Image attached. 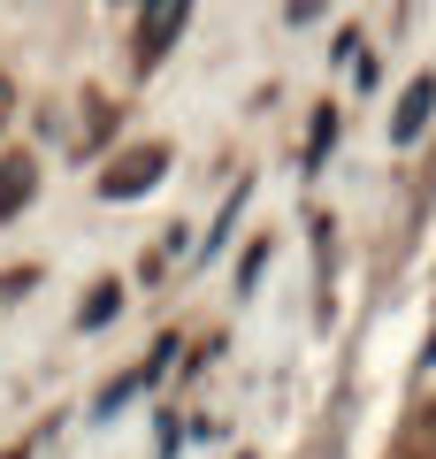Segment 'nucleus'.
<instances>
[{
    "instance_id": "1",
    "label": "nucleus",
    "mask_w": 436,
    "mask_h": 459,
    "mask_svg": "<svg viewBox=\"0 0 436 459\" xmlns=\"http://www.w3.org/2000/svg\"><path fill=\"white\" fill-rule=\"evenodd\" d=\"M184 16H192V0H145V16H138V62H161V54L177 47Z\"/></svg>"
},
{
    "instance_id": "2",
    "label": "nucleus",
    "mask_w": 436,
    "mask_h": 459,
    "mask_svg": "<svg viewBox=\"0 0 436 459\" xmlns=\"http://www.w3.org/2000/svg\"><path fill=\"white\" fill-rule=\"evenodd\" d=\"M169 169V153L161 146H138V153H123V161L108 169V177H100V199H130V192H145V184L161 177Z\"/></svg>"
},
{
    "instance_id": "3",
    "label": "nucleus",
    "mask_w": 436,
    "mask_h": 459,
    "mask_svg": "<svg viewBox=\"0 0 436 459\" xmlns=\"http://www.w3.org/2000/svg\"><path fill=\"white\" fill-rule=\"evenodd\" d=\"M429 115H436V77H414L405 100H398V115H390V146H414Z\"/></svg>"
},
{
    "instance_id": "4",
    "label": "nucleus",
    "mask_w": 436,
    "mask_h": 459,
    "mask_svg": "<svg viewBox=\"0 0 436 459\" xmlns=\"http://www.w3.org/2000/svg\"><path fill=\"white\" fill-rule=\"evenodd\" d=\"M31 184H39L31 153H8V161H0V214H23V199H31Z\"/></svg>"
},
{
    "instance_id": "5",
    "label": "nucleus",
    "mask_w": 436,
    "mask_h": 459,
    "mask_svg": "<svg viewBox=\"0 0 436 459\" xmlns=\"http://www.w3.org/2000/svg\"><path fill=\"white\" fill-rule=\"evenodd\" d=\"M108 314H115V283H100V291H92V299L77 307V322H84V329H100Z\"/></svg>"
},
{
    "instance_id": "6",
    "label": "nucleus",
    "mask_w": 436,
    "mask_h": 459,
    "mask_svg": "<svg viewBox=\"0 0 436 459\" xmlns=\"http://www.w3.org/2000/svg\"><path fill=\"white\" fill-rule=\"evenodd\" d=\"M322 16V0H291V23H314Z\"/></svg>"
},
{
    "instance_id": "7",
    "label": "nucleus",
    "mask_w": 436,
    "mask_h": 459,
    "mask_svg": "<svg viewBox=\"0 0 436 459\" xmlns=\"http://www.w3.org/2000/svg\"><path fill=\"white\" fill-rule=\"evenodd\" d=\"M0 115H8V84H0Z\"/></svg>"
}]
</instances>
